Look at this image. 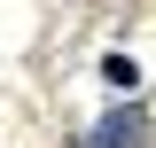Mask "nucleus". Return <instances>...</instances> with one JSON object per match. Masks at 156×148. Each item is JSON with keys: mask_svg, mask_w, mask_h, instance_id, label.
I'll list each match as a JSON object with an SVG mask.
<instances>
[{"mask_svg": "<svg viewBox=\"0 0 156 148\" xmlns=\"http://www.w3.org/2000/svg\"><path fill=\"white\" fill-rule=\"evenodd\" d=\"M140 132H148V117L125 101V109H109L94 132H86V140H78V148H140Z\"/></svg>", "mask_w": 156, "mask_h": 148, "instance_id": "f257e3e1", "label": "nucleus"}, {"mask_svg": "<svg viewBox=\"0 0 156 148\" xmlns=\"http://www.w3.org/2000/svg\"><path fill=\"white\" fill-rule=\"evenodd\" d=\"M101 78H109L117 93H133V86H140V70H133V55H109V62H101Z\"/></svg>", "mask_w": 156, "mask_h": 148, "instance_id": "f03ea898", "label": "nucleus"}]
</instances>
